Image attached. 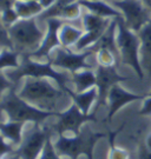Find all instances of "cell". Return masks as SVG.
Segmentation results:
<instances>
[{"instance_id":"3","label":"cell","mask_w":151,"mask_h":159,"mask_svg":"<svg viewBox=\"0 0 151 159\" xmlns=\"http://www.w3.org/2000/svg\"><path fill=\"white\" fill-rule=\"evenodd\" d=\"M16 89L17 87H13L7 91V94L0 102V110L5 112L8 120L24 123L31 121L34 126H40L47 118L58 117L60 111H45L35 107L22 99L17 93Z\"/></svg>"},{"instance_id":"21","label":"cell","mask_w":151,"mask_h":159,"mask_svg":"<svg viewBox=\"0 0 151 159\" xmlns=\"http://www.w3.org/2000/svg\"><path fill=\"white\" fill-rule=\"evenodd\" d=\"M112 20L113 19L99 17V16L92 14V13H90L87 11L84 12L83 16H82V25H83L84 32H89V31H106Z\"/></svg>"},{"instance_id":"38","label":"cell","mask_w":151,"mask_h":159,"mask_svg":"<svg viewBox=\"0 0 151 159\" xmlns=\"http://www.w3.org/2000/svg\"><path fill=\"white\" fill-rule=\"evenodd\" d=\"M4 113H5V112H4L2 110H0V123L4 121Z\"/></svg>"},{"instance_id":"36","label":"cell","mask_w":151,"mask_h":159,"mask_svg":"<svg viewBox=\"0 0 151 159\" xmlns=\"http://www.w3.org/2000/svg\"><path fill=\"white\" fill-rule=\"evenodd\" d=\"M145 145L148 146V148L149 150H151V133L149 134V136L146 137V139H145Z\"/></svg>"},{"instance_id":"29","label":"cell","mask_w":151,"mask_h":159,"mask_svg":"<svg viewBox=\"0 0 151 159\" xmlns=\"http://www.w3.org/2000/svg\"><path fill=\"white\" fill-rule=\"evenodd\" d=\"M0 47H1V48L14 50L13 43H12L10 33H8V29L6 27L4 24L1 23V20H0Z\"/></svg>"},{"instance_id":"40","label":"cell","mask_w":151,"mask_h":159,"mask_svg":"<svg viewBox=\"0 0 151 159\" xmlns=\"http://www.w3.org/2000/svg\"><path fill=\"white\" fill-rule=\"evenodd\" d=\"M149 96H151V91H150V93H149Z\"/></svg>"},{"instance_id":"26","label":"cell","mask_w":151,"mask_h":159,"mask_svg":"<svg viewBox=\"0 0 151 159\" xmlns=\"http://www.w3.org/2000/svg\"><path fill=\"white\" fill-rule=\"evenodd\" d=\"M74 0H56V2L53 5L49 7L47 10H45L41 14H40L38 19L40 20H47V19H52V18H58L60 14V11L63 10V7L70 2H72Z\"/></svg>"},{"instance_id":"14","label":"cell","mask_w":151,"mask_h":159,"mask_svg":"<svg viewBox=\"0 0 151 159\" xmlns=\"http://www.w3.org/2000/svg\"><path fill=\"white\" fill-rule=\"evenodd\" d=\"M78 1L85 11L90 12L92 14L103 18H109V19L122 18L120 12L106 0H78Z\"/></svg>"},{"instance_id":"22","label":"cell","mask_w":151,"mask_h":159,"mask_svg":"<svg viewBox=\"0 0 151 159\" xmlns=\"http://www.w3.org/2000/svg\"><path fill=\"white\" fill-rule=\"evenodd\" d=\"M125 123H123L119 129L115 131H109L107 133V138H109V154H107V159H129L130 154L126 150L119 148L116 145V137L120 133V131L124 129Z\"/></svg>"},{"instance_id":"13","label":"cell","mask_w":151,"mask_h":159,"mask_svg":"<svg viewBox=\"0 0 151 159\" xmlns=\"http://www.w3.org/2000/svg\"><path fill=\"white\" fill-rule=\"evenodd\" d=\"M144 98H145V96H143V94H137V93L125 90L120 84L115 85L107 94L106 105L109 107L107 120L111 121V119L115 117V114L117 113L119 110H122L124 106H126L128 104H131V102H137V100H143Z\"/></svg>"},{"instance_id":"8","label":"cell","mask_w":151,"mask_h":159,"mask_svg":"<svg viewBox=\"0 0 151 159\" xmlns=\"http://www.w3.org/2000/svg\"><path fill=\"white\" fill-rule=\"evenodd\" d=\"M58 120L53 125L52 130L56 132L58 136L65 134L67 132L72 133L73 136H77L82 132V126L89 121H97L95 112L90 114L83 113L76 104H71L67 110L59 112Z\"/></svg>"},{"instance_id":"24","label":"cell","mask_w":151,"mask_h":159,"mask_svg":"<svg viewBox=\"0 0 151 159\" xmlns=\"http://www.w3.org/2000/svg\"><path fill=\"white\" fill-rule=\"evenodd\" d=\"M83 11H84L83 6L79 4L78 0H74V1L63 7L58 19H62L66 23L67 21H74L83 16Z\"/></svg>"},{"instance_id":"1","label":"cell","mask_w":151,"mask_h":159,"mask_svg":"<svg viewBox=\"0 0 151 159\" xmlns=\"http://www.w3.org/2000/svg\"><path fill=\"white\" fill-rule=\"evenodd\" d=\"M6 75L8 79L12 80L16 85L22 79V78H46L51 79L56 83L59 89L66 93L68 89L67 84L72 83L71 74L65 72H58L51 60H46L44 63L34 60L28 54H21V61L18 68H13L11 71L6 72Z\"/></svg>"},{"instance_id":"2","label":"cell","mask_w":151,"mask_h":159,"mask_svg":"<svg viewBox=\"0 0 151 159\" xmlns=\"http://www.w3.org/2000/svg\"><path fill=\"white\" fill-rule=\"evenodd\" d=\"M50 80L46 78H26L18 94L40 110L58 111V102L67 94L62 89L52 85Z\"/></svg>"},{"instance_id":"32","label":"cell","mask_w":151,"mask_h":159,"mask_svg":"<svg viewBox=\"0 0 151 159\" xmlns=\"http://www.w3.org/2000/svg\"><path fill=\"white\" fill-rule=\"evenodd\" d=\"M139 114L142 116H151V96H145L142 102V107H140Z\"/></svg>"},{"instance_id":"7","label":"cell","mask_w":151,"mask_h":159,"mask_svg":"<svg viewBox=\"0 0 151 159\" xmlns=\"http://www.w3.org/2000/svg\"><path fill=\"white\" fill-rule=\"evenodd\" d=\"M120 12L125 25L138 33L151 20V11L143 0H106Z\"/></svg>"},{"instance_id":"35","label":"cell","mask_w":151,"mask_h":159,"mask_svg":"<svg viewBox=\"0 0 151 159\" xmlns=\"http://www.w3.org/2000/svg\"><path fill=\"white\" fill-rule=\"evenodd\" d=\"M38 1H39L40 5L43 6L44 11H45V10H47L49 7H51V6L56 2V0H38Z\"/></svg>"},{"instance_id":"11","label":"cell","mask_w":151,"mask_h":159,"mask_svg":"<svg viewBox=\"0 0 151 159\" xmlns=\"http://www.w3.org/2000/svg\"><path fill=\"white\" fill-rule=\"evenodd\" d=\"M96 77H97L96 87L98 90V100L96 102V108L93 112H96L98 107L106 105L107 94L113 86L130 79V77H124L118 73L117 66H110V67L97 66Z\"/></svg>"},{"instance_id":"42","label":"cell","mask_w":151,"mask_h":159,"mask_svg":"<svg viewBox=\"0 0 151 159\" xmlns=\"http://www.w3.org/2000/svg\"><path fill=\"white\" fill-rule=\"evenodd\" d=\"M0 159H4V158H0Z\"/></svg>"},{"instance_id":"6","label":"cell","mask_w":151,"mask_h":159,"mask_svg":"<svg viewBox=\"0 0 151 159\" xmlns=\"http://www.w3.org/2000/svg\"><path fill=\"white\" fill-rule=\"evenodd\" d=\"M37 20V18L19 19L8 29L13 47L20 56L37 51L43 43L45 32L38 26Z\"/></svg>"},{"instance_id":"41","label":"cell","mask_w":151,"mask_h":159,"mask_svg":"<svg viewBox=\"0 0 151 159\" xmlns=\"http://www.w3.org/2000/svg\"><path fill=\"white\" fill-rule=\"evenodd\" d=\"M1 50H2V48H1V47H0V52H1Z\"/></svg>"},{"instance_id":"9","label":"cell","mask_w":151,"mask_h":159,"mask_svg":"<svg viewBox=\"0 0 151 159\" xmlns=\"http://www.w3.org/2000/svg\"><path fill=\"white\" fill-rule=\"evenodd\" d=\"M95 52L86 50L83 52H73L71 48L58 47L53 51V57H51V63L53 67L64 68L70 72V74L76 73L82 70H92V65L87 63V58Z\"/></svg>"},{"instance_id":"18","label":"cell","mask_w":151,"mask_h":159,"mask_svg":"<svg viewBox=\"0 0 151 159\" xmlns=\"http://www.w3.org/2000/svg\"><path fill=\"white\" fill-rule=\"evenodd\" d=\"M72 83L74 85V92H85L91 90L97 85L96 71L93 70H82L71 74Z\"/></svg>"},{"instance_id":"19","label":"cell","mask_w":151,"mask_h":159,"mask_svg":"<svg viewBox=\"0 0 151 159\" xmlns=\"http://www.w3.org/2000/svg\"><path fill=\"white\" fill-rule=\"evenodd\" d=\"M13 7L17 11L18 16H19L20 19L37 18L44 12V8L39 4L38 0H27V1L17 0Z\"/></svg>"},{"instance_id":"30","label":"cell","mask_w":151,"mask_h":159,"mask_svg":"<svg viewBox=\"0 0 151 159\" xmlns=\"http://www.w3.org/2000/svg\"><path fill=\"white\" fill-rule=\"evenodd\" d=\"M17 148L12 145L11 143H8L0 133V158H4L6 156L14 153Z\"/></svg>"},{"instance_id":"27","label":"cell","mask_w":151,"mask_h":159,"mask_svg":"<svg viewBox=\"0 0 151 159\" xmlns=\"http://www.w3.org/2000/svg\"><path fill=\"white\" fill-rule=\"evenodd\" d=\"M19 19L20 18L18 16L17 11L14 10V7H10V8H6L2 12H0V20L7 29H10L12 25H14Z\"/></svg>"},{"instance_id":"34","label":"cell","mask_w":151,"mask_h":159,"mask_svg":"<svg viewBox=\"0 0 151 159\" xmlns=\"http://www.w3.org/2000/svg\"><path fill=\"white\" fill-rule=\"evenodd\" d=\"M17 0H0V12H2L6 8L13 7Z\"/></svg>"},{"instance_id":"23","label":"cell","mask_w":151,"mask_h":159,"mask_svg":"<svg viewBox=\"0 0 151 159\" xmlns=\"http://www.w3.org/2000/svg\"><path fill=\"white\" fill-rule=\"evenodd\" d=\"M21 57L20 53L16 50L2 48L0 52V72L6 68H18L20 65L19 58Z\"/></svg>"},{"instance_id":"10","label":"cell","mask_w":151,"mask_h":159,"mask_svg":"<svg viewBox=\"0 0 151 159\" xmlns=\"http://www.w3.org/2000/svg\"><path fill=\"white\" fill-rule=\"evenodd\" d=\"M52 137V129L44 126H34L33 130L22 139L16 153L21 159H39L47 139Z\"/></svg>"},{"instance_id":"39","label":"cell","mask_w":151,"mask_h":159,"mask_svg":"<svg viewBox=\"0 0 151 159\" xmlns=\"http://www.w3.org/2000/svg\"><path fill=\"white\" fill-rule=\"evenodd\" d=\"M20 1H27V0H20Z\"/></svg>"},{"instance_id":"28","label":"cell","mask_w":151,"mask_h":159,"mask_svg":"<svg viewBox=\"0 0 151 159\" xmlns=\"http://www.w3.org/2000/svg\"><path fill=\"white\" fill-rule=\"evenodd\" d=\"M39 159H63L62 156H59L58 152L54 148V145L52 143V137H50L47 139V142L45 144V148L43 150V152L40 154Z\"/></svg>"},{"instance_id":"20","label":"cell","mask_w":151,"mask_h":159,"mask_svg":"<svg viewBox=\"0 0 151 159\" xmlns=\"http://www.w3.org/2000/svg\"><path fill=\"white\" fill-rule=\"evenodd\" d=\"M83 34H84V30L76 27L68 23H65L59 31V39H60L62 47L70 48L72 46H76L79 39L83 37Z\"/></svg>"},{"instance_id":"5","label":"cell","mask_w":151,"mask_h":159,"mask_svg":"<svg viewBox=\"0 0 151 159\" xmlns=\"http://www.w3.org/2000/svg\"><path fill=\"white\" fill-rule=\"evenodd\" d=\"M117 21V47L119 52V60L123 65L130 66L140 80L144 79L145 73L140 64L139 47L140 41L138 34L130 30L123 18H116Z\"/></svg>"},{"instance_id":"16","label":"cell","mask_w":151,"mask_h":159,"mask_svg":"<svg viewBox=\"0 0 151 159\" xmlns=\"http://www.w3.org/2000/svg\"><path fill=\"white\" fill-rule=\"evenodd\" d=\"M66 94L72 99L73 104H76L79 110L85 114H90V111L93 106V104L98 100L97 87H93L85 92H74L68 87L66 90Z\"/></svg>"},{"instance_id":"17","label":"cell","mask_w":151,"mask_h":159,"mask_svg":"<svg viewBox=\"0 0 151 159\" xmlns=\"http://www.w3.org/2000/svg\"><path fill=\"white\" fill-rule=\"evenodd\" d=\"M26 123L24 121H1L0 123V133L8 143L14 148H19L22 143V131Z\"/></svg>"},{"instance_id":"12","label":"cell","mask_w":151,"mask_h":159,"mask_svg":"<svg viewBox=\"0 0 151 159\" xmlns=\"http://www.w3.org/2000/svg\"><path fill=\"white\" fill-rule=\"evenodd\" d=\"M65 23L66 21L58 19V18L47 19L46 20V32H45V37L41 45L39 46V48L37 51L30 53L28 56L33 58L34 60H40V59L50 60L51 53L56 48L62 46L60 39H59V31Z\"/></svg>"},{"instance_id":"33","label":"cell","mask_w":151,"mask_h":159,"mask_svg":"<svg viewBox=\"0 0 151 159\" xmlns=\"http://www.w3.org/2000/svg\"><path fill=\"white\" fill-rule=\"evenodd\" d=\"M138 159H151V150L148 148L145 143H140L138 146Z\"/></svg>"},{"instance_id":"25","label":"cell","mask_w":151,"mask_h":159,"mask_svg":"<svg viewBox=\"0 0 151 159\" xmlns=\"http://www.w3.org/2000/svg\"><path fill=\"white\" fill-rule=\"evenodd\" d=\"M96 60L98 66H104V67H110V66H117L118 58L112 51L107 48H101L95 52Z\"/></svg>"},{"instance_id":"4","label":"cell","mask_w":151,"mask_h":159,"mask_svg":"<svg viewBox=\"0 0 151 159\" xmlns=\"http://www.w3.org/2000/svg\"><path fill=\"white\" fill-rule=\"evenodd\" d=\"M104 137H106L105 133H96L91 131V129H86L82 130L77 136H58V139L53 143V145L58 154L62 157L78 159L80 156H85L86 159H93L96 144Z\"/></svg>"},{"instance_id":"31","label":"cell","mask_w":151,"mask_h":159,"mask_svg":"<svg viewBox=\"0 0 151 159\" xmlns=\"http://www.w3.org/2000/svg\"><path fill=\"white\" fill-rule=\"evenodd\" d=\"M13 87H16V84L12 80L8 79L6 73L0 72V97L4 94V92L10 91Z\"/></svg>"},{"instance_id":"37","label":"cell","mask_w":151,"mask_h":159,"mask_svg":"<svg viewBox=\"0 0 151 159\" xmlns=\"http://www.w3.org/2000/svg\"><path fill=\"white\" fill-rule=\"evenodd\" d=\"M7 159H21V158H20V157H19V156H18L16 152H14V153L10 154V156L7 157Z\"/></svg>"},{"instance_id":"15","label":"cell","mask_w":151,"mask_h":159,"mask_svg":"<svg viewBox=\"0 0 151 159\" xmlns=\"http://www.w3.org/2000/svg\"><path fill=\"white\" fill-rule=\"evenodd\" d=\"M137 34L140 41L139 56L142 67L144 73L151 75V20L145 24Z\"/></svg>"}]
</instances>
